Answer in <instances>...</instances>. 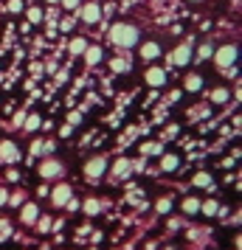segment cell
I'll list each match as a JSON object with an SVG mask.
<instances>
[{
  "instance_id": "obj_1",
  "label": "cell",
  "mask_w": 242,
  "mask_h": 250,
  "mask_svg": "<svg viewBox=\"0 0 242 250\" xmlns=\"http://www.w3.org/2000/svg\"><path fill=\"white\" fill-rule=\"evenodd\" d=\"M110 42L115 48H132L138 42V28L135 25H127V23H115L110 28Z\"/></svg>"
},
{
  "instance_id": "obj_2",
  "label": "cell",
  "mask_w": 242,
  "mask_h": 250,
  "mask_svg": "<svg viewBox=\"0 0 242 250\" xmlns=\"http://www.w3.org/2000/svg\"><path fill=\"white\" fill-rule=\"evenodd\" d=\"M104 171H107V158L104 155H96V158H90L85 163V177H88V183H99L104 177Z\"/></svg>"
},
{
  "instance_id": "obj_3",
  "label": "cell",
  "mask_w": 242,
  "mask_h": 250,
  "mask_svg": "<svg viewBox=\"0 0 242 250\" xmlns=\"http://www.w3.org/2000/svg\"><path fill=\"white\" fill-rule=\"evenodd\" d=\"M40 177L43 180H59V177H65V163L57 158H48L40 163Z\"/></svg>"
},
{
  "instance_id": "obj_4",
  "label": "cell",
  "mask_w": 242,
  "mask_h": 250,
  "mask_svg": "<svg viewBox=\"0 0 242 250\" xmlns=\"http://www.w3.org/2000/svg\"><path fill=\"white\" fill-rule=\"evenodd\" d=\"M234 62H237V45H222L217 51V65L222 73H234Z\"/></svg>"
},
{
  "instance_id": "obj_5",
  "label": "cell",
  "mask_w": 242,
  "mask_h": 250,
  "mask_svg": "<svg viewBox=\"0 0 242 250\" xmlns=\"http://www.w3.org/2000/svg\"><path fill=\"white\" fill-rule=\"evenodd\" d=\"M48 194H51V205L54 208H65V203L73 197V186L70 183H59L57 188H51Z\"/></svg>"
},
{
  "instance_id": "obj_6",
  "label": "cell",
  "mask_w": 242,
  "mask_h": 250,
  "mask_svg": "<svg viewBox=\"0 0 242 250\" xmlns=\"http://www.w3.org/2000/svg\"><path fill=\"white\" fill-rule=\"evenodd\" d=\"M130 174H132V163H130L127 158H118L110 166V183H121V180H127Z\"/></svg>"
},
{
  "instance_id": "obj_7",
  "label": "cell",
  "mask_w": 242,
  "mask_h": 250,
  "mask_svg": "<svg viewBox=\"0 0 242 250\" xmlns=\"http://www.w3.org/2000/svg\"><path fill=\"white\" fill-rule=\"evenodd\" d=\"M37 216H40V205H37V203H23V205H20V222H23L25 228L34 225Z\"/></svg>"
},
{
  "instance_id": "obj_8",
  "label": "cell",
  "mask_w": 242,
  "mask_h": 250,
  "mask_svg": "<svg viewBox=\"0 0 242 250\" xmlns=\"http://www.w3.org/2000/svg\"><path fill=\"white\" fill-rule=\"evenodd\" d=\"M0 160H3V163H17V160H20L17 144H12V141H0Z\"/></svg>"
},
{
  "instance_id": "obj_9",
  "label": "cell",
  "mask_w": 242,
  "mask_h": 250,
  "mask_svg": "<svg viewBox=\"0 0 242 250\" xmlns=\"http://www.w3.org/2000/svg\"><path fill=\"white\" fill-rule=\"evenodd\" d=\"M31 228H34L40 236H48V233H51V228H54V219H51V214H40Z\"/></svg>"
},
{
  "instance_id": "obj_10",
  "label": "cell",
  "mask_w": 242,
  "mask_h": 250,
  "mask_svg": "<svg viewBox=\"0 0 242 250\" xmlns=\"http://www.w3.org/2000/svg\"><path fill=\"white\" fill-rule=\"evenodd\" d=\"M99 17H102V9H99L96 3H88V6L82 9V23L93 25V23H99Z\"/></svg>"
},
{
  "instance_id": "obj_11",
  "label": "cell",
  "mask_w": 242,
  "mask_h": 250,
  "mask_svg": "<svg viewBox=\"0 0 242 250\" xmlns=\"http://www.w3.org/2000/svg\"><path fill=\"white\" fill-rule=\"evenodd\" d=\"M155 155H163L161 141H147V144H141V158H155Z\"/></svg>"
},
{
  "instance_id": "obj_12",
  "label": "cell",
  "mask_w": 242,
  "mask_h": 250,
  "mask_svg": "<svg viewBox=\"0 0 242 250\" xmlns=\"http://www.w3.org/2000/svg\"><path fill=\"white\" fill-rule=\"evenodd\" d=\"M147 82H150L152 87H163V84H166V70L163 68H150L147 70Z\"/></svg>"
},
{
  "instance_id": "obj_13",
  "label": "cell",
  "mask_w": 242,
  "mask_h": 250,
  "mask_svg": "<svg viewBox=\"0 0 242 250\" xmlns=\"http://www.w3.org/2000/svg\"><path fill=\"white\" fill-rule=\"evenodd\" d=\"M79 208L82 211H85V214L88 216H96V214H102V200H96V197H88V200H85V203H79Z\"/></svg>"
},
{
  "instance_id": "obj_14",
  "label": "cell",
  "mask_w": 242,
  "mask_h": 250,
  "mask_svg": "<svg viewBox=\"0 0 242 250\" xmlns=\"http://www.w3.org/2000/svg\"><path fill=\"white\" fill-rule=\"evenodd\" d=\"M192 186H197V188H208V191H214V177L208 174V171H197L195 180H192Z\"/></svg>"
},
{
  "instance_id": "obj_15",
  "label": "cell",
  "mask_w": 242,
  "mask_h": 250,
  "mask_svg": "<svg viewBox=\"0 0 242 250\" xmlns=\"http://www.w3.org/2000/svg\"><path fill=\"white\" fill-rule=\"evenodd\" d=\"M189 59H192V45H180V48L172 54V62H175V65H189Z\"/></svg>"
},
{
  "instance_id": "obj_16",
  "label": "cell",
  "mask_w": 242,
  "mask_h": 250,
  "mask_svg": "<svg viewBox=\"0 0 242 250\" xmlns=\"http://www.w3.org/2000/svg\"><path fill=\"white\" fill-rule=\"evenodd\" d=\"M180 211H183L186 216L200 214V200H197V197H183V203H180Z\"/></svg>"
},
{
  "instance_id": "obj_17",
  "label": "cell",
  "mask_w": 242,
  "mask_h": 250,
  "mask_svg": "<svg viewBox=\"0 0 242 250\" xmlns=\"http://www.w3.org/2000/svg\"><path fill=\"white\" fill-rule=\"evenodd\" d=\"M102 48L99 45H88L85 48V62H88V65H99V62H102Z\"/></svg>"
},
{
  "instance_id": "obj_18",
  "label": "cell",
  "mask_w": 242,
  "mask_h": 250,
  "mask_svg": "<svg viewBox=\"0 0 242 250\" xmlns=\"http://www.w3.org/2000/svg\"><path fill=\"white\" fill-rule=\"evenodd\" d=\"M208 233H211L208 228H189L186 230V239L189 242H208Z\"/></svg>"
},
{
  "instance_id": "obj_19",
  "label": "cell",
  "mask_w": 242,
  "mask_h": 250,
  "mask_svg": "<svg viewBox=\"0 0 242 250\" xmlns=\"http://www.w3.org/2000/svg\"><path fill=\"white\" fill-rule=\"evenodd\" d=\"M172 197H169V194H166V197H158V200H155V214H161V216H166L169 214V211H172Z\"/></svg>"
},
{
  "instance_id": "obj_20",
  "label": "cell",
  "mask_w": 242,
  "mask_h": 250,
  "mask_svg": "<svg viewBox=\"0 0 242 250\" xmlns=\"http://www.w3.org/2000/svg\"><path fill=\"white\" fill-rule=\"evenodd\" d=\"M180 158L177 155H161V171H177Z\"/></svg>"
},
{
  "instance_id": "obj_21",
  "label": "cell",
  "mask_w": 242,
  "mask_h": 250,
  "mask_svg": "<svg viewBox=\"0 0 242 250\" xmlns=\"http://www.w3.org/2000/svg\"><path fill=\"white\" fill-rule=\"evenodd\" d=\"M141 57H144V59L161 57V45H158V42H147V45H141Z\"/></svg>"
},
{
  "instance_id": "obj_22",
  "label": "cell",
  "mask_w": 242,
  "mask_h": 250,
  "mask_svg": "<svg viewBox=\"0 0 242 250\" xmlns=\"http://www.w3.org/2000/svg\"><path fill=\"white\" fill-rule=\"evenodd\" d=\"M217 208H220L217 200H200V214H206V216H217Z\"/></svg>"
},
{
  "instance_id": "obj_23",
  "label": "cell",
  "mask_w": 242,
  "mask_h": 250,
  "mask_svg": "<svg viewBox=\"0 0 242 250\" xmlns=\"http://www.w3.org/2000/svg\"><path fill=\"white\" fill-rule=\"evenodd\" d=\"M203 87V76H197V73H192V76H186V90L189 93H195Z\"/></svg>"
},
{
  "instance_id": "obj_24",
  "label": "cell",
  "mask_w": 242,
  "mask_h": 250,
  "mask_svg": "<svg viewBox=\"0 0 242 250\" xmlns=\"http://www.w3.org/2000/svg\"><path fill=\"white\" fill-rule=\"evenodd\" d=\"M40 124H43V121H40V115H37V113H31L28 118H23V126L28 129V132H34V129H40Z\"/></svg>"
},
{
  "instance_id": "obj_25",
  "label": "cell",
  "mask_w": 242,
  "mask_h": 250,
  "mask_svg": "<svg viewBox=\"0 0 242 250\" xmlns=\"http://www.w3.org/2000/svg\"><path fill=\"white\" fill-rule=\"evenodd\" d=\"M231 99V93L225 90V87H217V90H211V102L214 104H222V102H228Z\"/></svg>"
},
{
  "instance_id": "obj_26",
  "label": "cell",
  "mask_w": 242,
  "mask_h": 250,
  "mask_svg": "<svg viewBox=\"0 0 242 250\" xmlns=\"http://www.w3.org/2000/svg\"><path fill=\"white\" fill-rule=\"evenodd\" d=\"M3 239H12V222L9 219H0V242Z\"/></svg>"
},
{
  "instance_id": "obj_27",
  "label": "cell",
  "mask_w": 242,
  "mask_h": 250,
  "mask_svg": "<svg viewBox=\"0 0 242 250\" xmlns=\"http://www.w3.org/2000/svg\"><path fill=\"white\" fill-rule=\"evenodd\" d=\"M85 48H88V42H85L82 37H76V40L70 42V54H85Z\"/></svg>"
},
{
  "instance_id": "obj_28",
  "label": "cell",
  "mask_w": 242,
  "mask_h": 250,
  "mask_svg": "<svg viewBox=\"0 0 242 250\" xmlns=\"http://www.w3.org/2000/svg\"><path fill=\"white\" fill-rule=\"evenodd\" d=\"M110 68L115 70V73H127V59H113V62H110Z\"/></svg>"
},
{
  "instance_id": "obj_29",
  "label": "cell",
  "mask_w": 242,
  "mask_h": 250,
  "mask_svg": "<svg viewBox=\"0 0 242 250\" xmlns=\"http://www.w3.org/2000/svg\"><path fill=\"white\" fill-rule=\"evenodd\" d=\"M23 200H25V191H17V194H12V197H9V203H6V205L20 208V205H23Z\"/></svg>"
},
{
  "instance_id": "obj_30",
  "label": "cell",
  "mask_w": 242,
  "mask_h": 250,
  "mask_svg": "<svg viewBox=\"0 0 242 250\" xmlns=\"http://www.w3.org/2000/svg\"><path fill=\"white\" fill-rule=\"evenodd\" d=\"M132 163V171H144L147 169V158H138V160H130Z\"/></svg>"
},
{
  "instance_id": "obj_31",
  "label": "cell",
  "mask_w": 242,
  "mask_h": 250,
  "mask_svg": "<svg viewBox=\"0 0 242 250\" xmlns=\"http://www.w3.org/2000/svg\"><path fill=\"white\" fill-rule=\"evenodd\" d=\"M28 20H31V23H40V20H43V12H40V9H28Z\"/></svg>"
},
{
  "instance_id": "obj_32",
  "label": "cell",
  "mask_w": 242,
  "mask_h": 250,
  "mask_svg": "<svg viewBox=\"0 0 242 250\" xmlns=\"http://www.w3.org/2000/svg\"><path fill=\"white\" fill-rule=\"evenodd\" d=\"M37 155H43V141H34L31 144V158H37Z\"/></svg>"
},
{
  "instance_id": "obj_33",
  "label": "cell",
  "mask_w": 242,
  "mask_h": 250,
  "mask_svg": "<svg viewBox=\"0 0 242 250\" xmlns=\"http://www.w3.org/2000/svg\"><path fill=\"white\" fill-rule=\"evenodd\" d=\"M45 17H48V25H54V23H57V9L51 6V9L45 12Z\"/></svg>"
},
{
  "instance_id": "obj_34",
  "label": "cell",
  "mask_w": 242,
  "mask_h": 250,
  "mask_svg": "<svg viewBox=\"0 0 242 250\" xmlns=\"http://www.w3.org/2000/svg\"><path fill=\"white\" fill-rule=\"evenodd\" d=\"M211 54H214V48H211V45H203V48H200V59H208Z\"/></svg>"
},
{
  "instance_id": "obj_35",
  "label": "cell",
  "mask_w": 242,
  "mask_h": 250,
  "mask_svg": "<svg viewBox=\"0 0 242 250\" xmlns=\"http://www.w3.org/2000/svg\"><path fill=\"white\" fill-rule=\"evenodd\" d=\"M79 121H82V113H70V115H68V124H70V126H76Z\"/></svg>"
},
{
  "instance_id": "obj_36",
  "label": "cell",
  "mask_w": 242,
  "mask_h": 250,
  "mask_svg": "<svg viewBox=\"0 0 242 250\" xmlns=\"http://www.w3.org/2000/svg\"><path fill=\"white\" fill-rule=\"evenodd\" d=\"M59 28H62V31H70V28H73V17H65V20H62V25H59Z\"/></svg>"
},
{
  "instance_id": "obj_37",
  "label": "cell",
  "mask_w": 242,
  "mask_h": 250,
  "mask_svg": "<svg viewBox=\"0 0 242 250\" xmlns=\"http://www.w3.org/2000/svg\"><path fill=\"white\" fill-rule=\"evenodd\" d=\"M9 203V191H6V188H3V186H0V208H3V205Z\"/></svg>"
},
{
  "instance_id": "obj_38",
  "label": "cell",
  "mask_w": 242,
  "mask_h": 250,
  "mask_svg": "<svg viewBox=\"0 0 242 250\" xmlns=\"http://www.w3.org/2000/svg\"><path fill=\"white\" fill-rule=\"evenodd\" d=\"M59 3H62L65 9H76V6H79V0H59Z\"/></svg>"
},
{
  "instance_id": "obj_39",
  "label": "cell",
  "mask_w": 242,
  "mask_h": 250,
  "mask_svg": "<svg viewBox=\"0 0 242 250\" xmlns=\"http://www.w3.org/2000/svg\"><path fill=\"white\" fill-rule=\"evenodd\" d=\"M20 9H23V3H20V0H12V3H9V12H20Z\"/></svg>"
},
{
  "instance_id": "obj_40",
  "label": "cell",
  "mask_w": 242,
  "mask_h": 250,
  "mask_svg": "<svg viewBox=\"0 0 242 250\" xmlns=\"http://www.w3.org/2000/svg\"><path fill=\"white\" fill-rule=\"evenodd\" d=\"M48 191H51V188H48L45 183H43V186H40V188H37V194H40V197H48Z\"/></svg>"
},
{
  "instance_id": "obj_41",
  "label": "cell",
  "mask_w": 242,
  "mask_h": 250,
  "mask_svg": "<svg viewBox=\"0 0 242 250\" xmlns=\"http://www.w3.org/2000/svg\"><path fill=\"white\" fill-rule=\"evenodd\" d=\"M175 135H177V126H169V129H166V135H163V138H175Z\"/></svg>"
},
{
  "instance_id": "obj_42",
  "label": "cell",
  "mask_w": 242,
  "mask_h": 250,
  "mask_svg": "<svg viewBox=\"0 0 242 250\" xmlns=\"http://www.w3.org/2000/svg\"><path fill=\"white\" fill-rule=\"evenodd\" d=\"M163 250H177V248H172V245H166V248H163Z\"/></svg>"
},
{
  "instance_id": "obj_43",
  "label": "cell",
  "mask_w": 242,
  "mask_h": 250,
  "mask_svg": "<svg viewBox=\"0 0 242 250\" xmlns=\"http://www.w3.org/2000/svg\"><path fill=\"white\" fill-rule=\"evenodd\" d=\"M48 3H59V0H48Z\"/></svg>"
},
{
  "instance_id": "obj_44",
  "label": "cell",
  "mask_w": 242,
  "mask_h": 250,
  "mask_svg": "<svg viewBox=\"0 0 242 250\" xmlns=\"http://www.w3.org/2000/svg\"><path fill=\"white\" fill-rule=\"evenodd\" d=\"M113 250H121V248H113Z\"/></svg>"
},
{
  "instance_id": "obj_45",
  "label": "cell",
  "mask_w": 242,
  "mask_h": 250,
  "mask_svg": "<svg viewBox=\"0 0 242 250\" xmlns=\"http://www.w3.org/2000/svg\"><path fill=\"white\" fill-rule=\"evenodd\" d=\"M195 3H197V0H195Z\"/></svg>"
}]
</instances>
